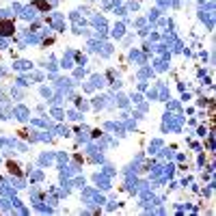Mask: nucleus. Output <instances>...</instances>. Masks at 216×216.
Returning <instances> with one entry per match:
<instances>
[{
  "label": "nucleus",
  "mask_w": 216,
  "mask_h": 216,
  "mask_svg": "<svg viewBox=\"0 0 216 216\" xmlns=\"http://www.w3.org/2000/svg\"><path fill=\"white\" fill-rule=\"evenodd\" d=\"M0 28H2V33H5V35H9V33H11V28H13V24H11V22H5V24H0Z\"/></svg>",
  "instance_id": "nucleus-1"
}]
</instances>
